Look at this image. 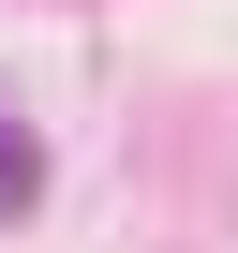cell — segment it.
<instances>
[{
	"mask_svg": "<svg viewBox=\"0 0 238 253\" xmlns=\"http://www.w3.org/2000/svg\"><path fill=\"white\" fill-rule=\"evenodd\" d=\"M30 209H45V134L0 119V223H30Z\"/></svg>",
	"mask_w": 238,
	"mask_h": 253,
	"instance_id": "cell-1",
	"label": "cell"
}]
</instances>
